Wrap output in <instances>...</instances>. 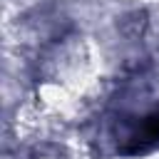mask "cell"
<instances>
[{
  "mask_svg": "<svg viewBox=\"0 0 159 159\" xmlns=\"http://www.w3.org/2000/svg\"><path fill=\"white\" fill-rule=\"evenodd\" d=\"M129 147L124 149L127 154H142L147 149H152L159 142V112H152L149 117H144V122L139 124V129L129 137Z\"/></svg>",
  "mask_w": 159,
  "mask_h": 159,
  "instance_id": "cell-1",
  "label": "cell"
}]
</instances>
